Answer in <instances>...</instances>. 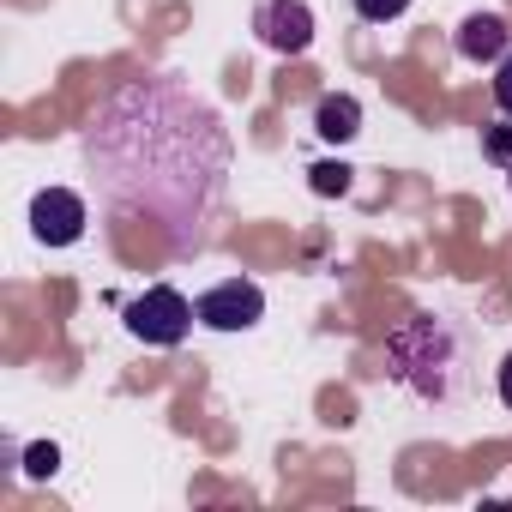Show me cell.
I'll return each mask as SVG.
<instances>
[{"instance_id":"6da1fadb","label":"cell","mask_w":512,"mask_h":512,"mask_svg":"<svg viewBox=\"0 0 512 512\" xmlns=\"http://www.w3.org/2000/svg\"><path fill=\"white\" fill-rule=\"evenodd\" d=\"M85 163L109 211L151 217L169 229V253H193L223 199L229 133L205 97L157 73L103 103L85 127Z\"/></svg>"},{"instance_id":"7a4b0ae2","label":"cell","mask_w":512,"mask_h":512,"mask_svg":"<svg viewBox=\"0 0 512 512\" xmlns=\"http://www.w3.org/2000/svg\"><path fill=\"white\" fill-rule=\"evenodd\" d=\"M386 380L398 392H410L416 404H434V410H452L464 404L470 380H476V332L452 314H410L392 338H386V356H380Z\"/></svg>"},{"instance_id":"3957f363","label":"cell","mask_w":512,"mask_h":512,"mask_svg":"<svg viewBox=\"0 0 512 512\" xmlns=\"http://www.w3.org/2000/svg\"><path fill=\"white\" fill-rule=\"evenodd\" d=\"M121 320H127V332L139 338V344H151V350H175L187 332H193V302L181 296V290H169V284H151L145 296H133L127 308H121Z\"/></svg>"},{"instance_id":"277c9868","label":"cell","mask_w":512,"mask_h":512,"mask_svg":"<svg viewBox=\"0 0 512 512\" xmlns=\"http://www.w3.org/2000/svg\"><path fill=\"white\" fill-rule=\"evenodd\" d=\"M193 314H199V326H211V332H247V326L266 320V290L253 284V278H223V284H211V290L193 302Z\"/></svg>"},{"instance_id":"5b68a950","label":"cell","mask_w":512,"mask_h":512,"mask_svg":"<svg viewBox=\"0 0 512 512\" xmlns=\"http://www.w3.org/2000/svg\"><path fill=\"white\" fill-rule=\"evenodd\" d=\"M253 31L278 55H308L314 49V13L308 0H253Z\"/></svg>"},{"instance_id":"8992f818","label":"cell","mask_w":512,"mask_h":512,"mask_svg":"<svg viewBox=\"0 0 512 512\" xmlns=\"http://www.w3.org/2000/svg\"><path fill=\"white\" fill-rule=\"evenodd\" d=\"M85 223H91V211H85V199L73 187H43L31 199V235L43 247H73L85 235Z\"/></svg>"},{"instance_id":"52a82bcc","label":"cell","mask_w":512,"mask_h":512,"mask_svg":"<svg viewBox=\"0 0 512 512\" xmlns=\"http://www.w3.org/2000/svg\"><path fill=\"white\" fill-rule=\"evenodd\" d=\"M506 43H512V31H506L500 13H470V19L458 25V55H464V61H500Z\"/></svg>"},{"instance_id":"ba28073f","label":"cell","mask_w":512,"mask_h":512,"mask_svg":"<svg viewBox=\"0 0 512 512\" xmlns=\"http://www.w3.org/2000/svg\"><path fill=\"white\" fill-rule=\"evenodd\" d=\"M314 133H320L326 145H350V139L362 133V103L344 97V91H326L320 109H314Z\"/></svg>"},{"instance_id":"9c48e42d","label":"cell","mask_w":512,"mask_h":512,"mask_svg":"<svg viewBox=\"0 0 512 512\" xmlns=\"http://www.w3.org/2000/svg\"><path fill=\"white\" fill-rule=\"evenodd\" d=\"M404 7H410V0H356V19H368V25H392V19H404Z\"/></svg>"},{"instance_id":"30bf717a","label":"cell","mask_w":512,"mask_h":512,"mask_svg":"<svg viewBox=\"0 0 512 512\" xmlns=\"http://www.w3.org/2000/svg\"><path fill=\"white\" fill-rule=\"evenodd\" d=\"M494 109H500V115L512 121V49H506V55L494 61Z\"/></svg>"},{"instance_id":"8fae6325","label":"cell","mask_w":512,"mask_h":512,"mask_svg":"<svg viewBox=\"0 0 512 512\" xmlns=\"http://www.w3.org/2000/svg\"><path fill=\"white\" fill-rule=\"evenodd\" d=\"M308 175H314V193H344L350 187V169L344 163H314Z\"/></svg>"},{"instance_id":"7c38bea8","label":"cell","mask_w":512,"mask_h":512,"mask_svg":"<svg viewBox=\"0 0 512 512\" xmlns=\"http://www.w3.org/2000/svg\"><path fill=\"white\" fill-rule=\"evenodd\" d=\"M25 470H31V476H55V470H61V452H55V446H31V452H25Z\"/></svg>"},{"instance_id":"4fadbf2b","label":"cell","mask_w":512,"mask_h":512,"mask_svg":"<svg viewBox=\"0 0 512 512\" xmlns=\"http://www.w3.org/2000/svg\"><path fill=\"white\" fill-rule=\"evenodd\" d=\"M482 151H488V157H494V163L506 169V157H512V127H494V133L482 139Z\"/></svg>"},{"instance_id":"5bb4252c","label":"cell","mask_w":512,"mask_h":512,"mask_svg":"<svg viewBox=\"0 0 512 512\" xmlns=\"http://www.w3.org/2000/svg\"><path fill=\"white\" fill-rule=\"evenodd\" d=\"M500 404H506V410H512V356H506V362H500Z\"/></svg>"},{"instance_id":"9a60e30c","label":"cell","mask_w":512,"mask_h":512,"mask_svg":"<svg viewBox=\"0 0 512 512\" xmlns=\"http://www.w3.org/2000/svg\"><path fill=\"white\" fill-rule=\"evenodd\" d=\"M506 187H512V157H506Z\"/></svg>"}]
</instances>
